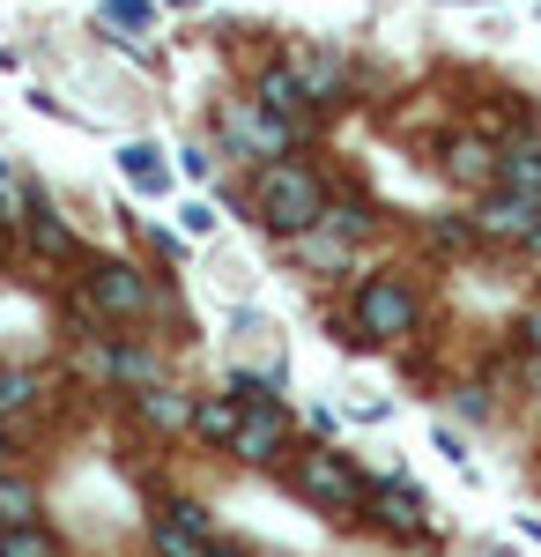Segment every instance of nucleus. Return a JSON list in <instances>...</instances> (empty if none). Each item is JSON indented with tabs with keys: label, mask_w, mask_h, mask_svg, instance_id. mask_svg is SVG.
I'll return each instance as SVG.
<instances>
[{
	"label": "nucleus",
	"mask_w": 541,
	"mask_h": 557,
	"mask_svg": "<svg viewBox=\"0 0 541 557\" xmlns=\"http://www.w3.org/2000/svg\"><path fill=\"white\" fill-rule=\"evenodd\" d=\"M327 178L312 172L304 157H267L260 172H252V215L267 223V231H282V238H297V231H312L319 215H327Z\"/></svg>",
	"instance_id": "obj_1"
},
{
	"label": "nucleus",
	"mask_w": 541,
	"mask_h": 557,
	"mask_svg": "<svg viewBox=\"0 0 541 557\" xmlns=\"http://www.w3.org/2000/svg\"><path fill=\"white\" fill-rule=\"evenodd\" d=\"M290 491L312 506V513H327V520H356V513H364V475L349 469V454H327V446L297 454Z\"/></svg>",
	"instance_id": "obj_2"
},
{
	"label": "nucleus",
	"mask_w": 541,
	"mask_h": 557,
	"mask_svg": "<svg viewBox=\"0 0 541 557\" xmlns=\"http://www.w3.org/2000/svg\"><path fill=\"white\" fill-rule=\"evenodd\" d=\"M349 312H356V335L364 343H408L416 335V290H408V275H364L356 283V298H349Z\"/></svg>",
	"instance_id": "obj_3"
},
{
	"label": "nucleus",
	"mask_w": 541,
	"mask_h": 557,
	"mask_svg": "<svg viewBox=\"0 0 541 557\" xmlns=\"http://www.w3.org/2000/svg\"><path fill=\"white\" fill-rule=\"evenodd\" d=\"M83 298L104 312V320H149L156 312V283L134 268V260H89Z\"/></svg>",
	"instance_id": "obj_4"
},
{
	"label": "nucleus",
	"mask_w": 541,
	"mask_h": 557,
	"mask_svg": "<svg viewBox=\"0 0 541 557\" xmlns=\"http://www.w3.org/2000/svg\"><path fill=\"white\" fill-rule=\"evenodd\" d=\"M223 134L238 141V157H260V164H267V157H290V141H297L290 120H275L260 97H230V104H223Z\"/></svg>",
	"instance_id": "obj_5"
},
{
	"label": "nucleus",
	"mask_w": 541,
	"mask_h": 557,
	"mask_svg": "<svg viewBox=\"0 0 541 557\" xmlns=\"http://www.w3.org/2000/svg\"><path fill=\"white\" fill-rule=\"evenodd\" d=\"M364 513L386 535H423L430 528V498H423L416 483H401V475H378V483H364Z\"/></svg>",
	"instance_id": "obj_6"
},
{
	"label": "nucleus",
	"mask_w": 541,
	"mask_h": 557,
	"mask_svg": "<svg viewBox=\"0 0 541 557\" xmlns=\"http://www.w3.org/2000/svg\"><path fill=\"white\" fill-rule=\"evenodd\" d=\"M282 446H290V417L275 409V401H260L238 417V438H230V461H246V469H275L282 461Z\"/></svg>",
	"instance_id": "obj_7"
},
{
	"label": "nucleus",
	"mask_w": 541,
	"mask_h": 557,
	"mask_svg": "<svg viewBox=\"0 0 541 557\" xmlns=\"http://www.w3.org/2000/svg\"><path fill=\"white\" fill-rule=\"evenodd\" d=\"M149 550L156 557H215V535H209V513L201 506H164V513L149 520Z\"/></svg>",
	"instance_id": "obj_8"
},
{
	"label": "nucleus",
	"mask_w": 541,
	"mask_h": 557,
	"mask_svg": "<svg viewBox=\"0 0 541 557\" xmlns=\"http://www.w3.org/2000/svg\"><path fill=\"white\" fill-rule=\"evenodd\" d=\"M252 97L275 112V120H290V134H312V120H319V104L304 97V83H297V67L282 60V67H260V83H252Z\"/></svg>",
	"instance_id": "obj_9"
},
{
	"label": "nucleus",
	"mask_w": 541,
	"mask_h": 557,
	"mask_svg": "<svg viewBox=\"0 0 541 557\" xmlns=\"http://www.w3.org/2000/svg\"><path fill=\"white\" fill-rule=\"evenodd\" d=\"M498 186H504V194H519V201H534V209H541V127L512 134V141L498 149Z\"/></svg>",
	"instance_id": "obj_10"
},
{
	"label": "nucleus",
	"mask_w": 541,
	"mask_h": 557,
	"mask_svg": "<svg viewBox=\"0 0 541 557\" xmlns=\"http://www.w3.org/2000/svg\"><path fill=\"white\" fill-rule=\"evenodd\" d=\"M534 231H541V209L519 201V194H504V186L482 201V215H475V238H504V246H527Z\"/></svg>",
	"instance_id": "obj_11"
},
{
	"label": "nucleus",
	"mask_w": 541,
	"mask_h": 557,
	"mask_svg": "<svg viewBox=\"0 0 541 557\" xmlns=\"http://www.w3.org/2000/svg\"><path fill=\"white\" fill-rule=\"evenodd\" d=\"M290 67H297V83H304V97H312L319 112L349 104V67H341V60H327V52H297Z\"/></svg>",
	"instance_id": "obj_12"
},
{
	"label": "nucleus",
	"mask_w": 541,
	"mask_h": 557,
	"mask_svg": "<svg viewBox=\"0 0 541 557\" xmlns=\"http://www.w3.org/2000/svg\"><path fill=\"white\" fill-rule=\"evenodd\" d=\"M134 409L149 431H193V394H178V386H141Z\"/></svg>",
	"instance_id": "obj_13"
},
{
	"label": "nucleus",
	"mask_w": 541,
	"mask_h": 557,
	"mask_svg": "<svg viewBox=\"0 0 541 557\" xmlns=\"http://www.w3.org/2000/svg\"><path fill=\"white\" fill-rule=\"evenodd\" d=\"M238 417H246V409H238L230 394H201V401H193V438L230 454V438H238Z\"/></svg>",
	"instance_id": "obj_14"
},
{
	"label": "nucleus",
	"mask_w": 541,
	"mask_h": 557,
	"mask_svg": "<svg viewBox=\"0 0 541 557\" xmlns=\"http://www.w3.org/2000/svg\"><path fill=\"white\" fill-rule=\"evenodd\" d=\"M23 231H30V246H38L45 260H75V231L60 223L52 201H30V209H23Z\"/></svg>",
	"instance_id": "obj_15"
},
{
	"label": "nucleus",
	"mask_w": 541,
	"mask_h": 557,
	"mask_svg": "<svg viewBox=\"0 0 541 557\" xmlns=\"http://www.w3.org/2000/svg\"><path fill=\"white\" fill-rule=\"evenodd\" d=\"M445 172L467 178V186H498V149L490 141H453L445 149Z\"/></svg>",
	"instance_id": "obj_16"
},
{
	"label": "nucleus",
	"mask_w": 541,
	"mask_h": 557,
	"mask_svg": "<svg viewBox=\"0 0 541 557\" xmlns=\"http://www.w3.org/2000/svg\"><path fill=\"white\" fill-rule=\"evenodd\" d=\"M38 520V483L0 469V528H30Z\"/></svg>",
	"instance_id": "obj_17"
},
{
	"label": "nucleus",
	"mask_w": 541,
	"mask_h": 557,
	"mask_svg": "<svg viewBox=\"0 0 541 557\" xmlns=\"http://www.w3.org/2000/svg\"><path fill=\"white\" fill-rule=\"evenodd\" d=\"M104 380L156 386V357H149V349H126V343H104Z\"/></svg>",
	"instance_id": "obj_18"
},
{
	"label": "nucleus",
	"mask_w": 541,
	"mask_h": 557,
	"mask_svg": "<svg viewBox=\"0 0 541 557\" xmlns=\"http://www.w3.org/2000/svg\"><path fill=\"white\" fill-rule=\"evenodd\" d=\"M119 164H126V178H134L141 194H164V186H171V172H164V149H149V141H134V149H126Z\"/></svg>",
	"instance_id": "obj_19"
},
{
	"label": "nucleus",
	"mask_w": 541,
	"mask_h": 557,
	"mask_svg": "<svg viewBox=\"0 0 541 557\" xmlns=\"http://www.w3.org/2000/svg\"><path fill=\"white\" fill-rule=\"evenodd\" d=\"M0 557H60V543L30 520V528H0Z\"/></svg>",
	"instance_id": "obj_20"
},
{
	"label": "nucleus",
	"mask_w": 541,
	"mask_h": 557,
	"mask_svg": "<svg viewBox=\"0 0 541 557\" xmlns=\"http://www.w3.org/2000/svg\"><path fill=\"white\" fill-rule=\"evenodd\" d=\"M38 372H0V417H15V409H30L38 401Z\"/></svg>",
	"instance_id": "obj_21"
},
{
	"label": "nucleus",
	"mask_w": 541,
	"mask_h": 557,
	"mask_svg": "<svg viewBox=\"0 0 541 557\" xmlns=\"http://www.w3.org/2000/svg\"><path fill=\"white\" fill-rule=\"evenodd\" d=\"M238 409H260V401H275V380H260V372H230V386H223Z\"/></svg>",
	"instance_id": "obj_22"
},
{
	"label": "nucleus",
	"mask_w": 541,
	"mask_h": 557,
	"mask_svg": "<svg viewBox=\"0 0 541 557\" xmlns=\"http://www.w3.org/2000/svg\"><path fill=\"white\" fill-rule=\"evenodd\" d=\"M112 15H119L126 30H141V23H149V0H104V23H112Z\"/></svg>",
	"instance_id": "obj_23"
},
{
	"label": "nucleus",
	"mask_w": 541,
	"mask_h": 557,
	"mask_svg": "<svg viewBox=\"0 0 541 557\" xmlns=\"http://www.w3.org/2000/svg\"><path fill=\"white\" fill-rule=\"evenodd\" d=\"M178 215H186V231H193V238H209V231H215V209H209V201H186Z\"/></svg>",
	"instance_id": "obj_24"
},
{
	"label": "nucleus",
	"mask_w": 541,
	"mask_h": 557,
	"mask_svg": "<svg viewBox=\"0 0 541 557\" xmlns=\"http://www.w3.org/2000/svg\"><path fill=\"white\" fill-rule=\"evenodd\" d=\"M186 178H215V157H209V149H186Z\"/></svg>",
	"instance_id": "obj_25"
},
{
	"label": "nucleus",
	"mask_w": 541,
	"mask_h": 557,
	"mask_svg": "<svg viewBox=\"0 0 541 557\" xmlns=\"http://www.w3.org/2000/svg\"><path fill=\"white\" fill-rule=\"evenodd\" d=\"M519 335H527V349H534V357H541V305H534V312H527V327H519Z\"/></svg>",
	"instance_id": "obj_26"
},
{
	"label": "nucleus",
	"mask_w": 541,
	"mask_h": 557,
	"mask_svg": "<svg viewBox=\"0 0 541 557\" xmlns=\"http://www.w3.org/2000/svg\"><path fill=\"white\" fill-rule=\"evenodd\" d=\"M8 454H15V446H8V431H0V469H8Z\"/></svg>",
	"instance_id": "obj_27"
},
{
	"label": "nucleus",
	"mask_w": 541,
	"mask_h": 557,
	"mask_svg": "<svg viewBox=\"0 0 541 557\" xmlns=\"http://www.w3.org/2000/svg\"><path fill=\"white\" fill-rule=\"evenodd\" d=\"M527 246H534V253H541V231H534V238H527Z\"/></svg>",
	"instance_id": "obj_28"
}]
</instances>
